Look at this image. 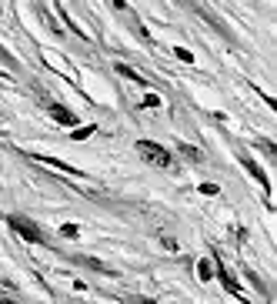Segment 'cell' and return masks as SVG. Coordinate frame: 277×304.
<instances>
[{
	"mask_svg": "<svg viewBox=\"0 0 277 304\" xmlns=\"http://www.w3.org/2000/svg\"><path fill=\"white\" fill-rule=\"evenodd\" d=\"M181 154L190 157V160H200V151H194V147H187V144H181Z\"/></svg>",
	"mask_w": 277,
	"mask_h": 304,
	"instance_id": "cell-11",
	"label": "cell"
},
{
	"mask_svg": "<svg viewBox=\"0 0 277 304\" xmlns=\"http://www.w3.org/2000/svg\"><path fill=\"white\" fill-rule=\"evenodd\" d=\"M50 117H54L57 124H67V127H74V124H77V117H74V114L67 111V107H60V104L50 107Z\"/></svg>",
	"mask_w": 277,
	"mask_h": 304,
	"instance_id": "cell-4",
	"label": "cell"
},
{
	"mask_svg": "<svg viewBox=\"0 0 277 304\" xmlns=\"http://www.w3.org/2000/svg\"><path fill=\"white\" fill-rule=\"evenodd\" d=\"M197 278H200V281H211V278H214V267H211V261H200V264H197Z\"/></svg>",
	"mask_w": 277,
	"mask_h": 304,
	"instance_id": "cell-7",
	"label": "cell"
},
{
	"mask_svg": "<svg viewBox=\"0 0 277 304\" xmlns=\"http://www.w3.org/2000/svg\"><path fill=\"white\" fill-rule=\"evenodd\" d=\"M197 191H200V194H204V197H214V194H217V191H221V187H217V184H200V187H197Z\"/></svg>",
	"mask_w": 277,
	"mask_h": 304,
	"instance_id": "cell-10",
	"label": "cell"
},
{
	"mask_svg": "<svg viewBox=\"0 0 277 304\" xmlns=\"http://www.w3.org/2000/svg\"><path fill=\"white\" fill-rule=\"evenodd\" d=\"M7 224L14 227V231L27 241V244H44V234H40V227L33 224V221H24L20 214H10V217H7Z\"/></svg>",
	"mask_w": 277,
	"mask_h": 304,
	"instance_id": "cell-2",
	"label": "cell"
},
{
	"mask_svg": "<svg viewBox=\"0 0 277 304\" xmlns=\"http://www.w3.org/2000/svg\"><path fill=\"white\" fill-rule=\"evenodd\" d=\"M137 154H141L147 164H154V167H170V164H174V160H170V151L154 144V141H137Z\"/></svg>",
	"mask_w": 277,
	"mask_h": 304,
	"instance_id": "cell-1",
	"label": "cell"
},
{
	"mask_svg": "<svg viewBox=\"0 0 277 304\" xmlns=\"http://www.w3.org/2000/svg\"><path fill=\"white\" fill-rule=\"evenodd\" d=\"M174 54H177V57H181L184 64H190V60H194V54H190V50H184V47H177V50H174Z\"/></svg>",
	"mask_w": 277,
	"mask_h": 304,
	"instance_id": "cell-13",
	"label": "cell"
},
{
	"mask_svg": "<svg viewBox=\"0 0 277 304\" xmlns=\"http://www.w3.org/2000/svg\"><path fill=\"white\" fill-rule=\"evenodd\" d=\"M217 278H221V281H224V288H227V291H230V294H234V297H244V291H240V288H237V281L230 278V271H227V267H224V264H221V261H217Z\"/></svg>",
	"mask_w": 277,
	"mask_h": 304,
	"instance_id": "cell-3",
	"label": "cell"
},
{
	"mask_svg": "<svg viewBox=\"0 0 277 304\" xmlns=\"http://www.w3.org/2000/svg\"><path fill=\"white\" fill-rule=\"evenodd\" d=\"M37 164H47V167H57V171H67V174H80L77 167H71V164H63V160H54V157H33Z\"/></svg>",
	"mask_w": 277,
	"mask_h": 304,
	"instance_id": "cell-6",
	"label": "cell"
},
{
	"mask_svg": "<svg viewBox=\"0 0 277 304\" xmlns=\"http://www.w3.org/2000/svg\"><path fill=\"white\" fill-rule=\"evenodd\" d=\"M144 107H160V97L157 94H147V97H144Z\"/></svg>",
	"mask_w": 277,
	"mask_h": 304,
	"instance_id": "cell-12",
	"label": "cell"
},
{
	"mask_svg": "<svg viewBox=\"0 0 277 304\" xmlns=\"http://www.w3.org/2000/svg\"><path fill=\"white\" fill-rule=\"evenodd\" d=\"M244 167H247V174H254V177H257V181H261V187H264V191H270V181H267V177H264V171L257 167V164H254L251 157H244Z\"/></svg>",
	"mask_w": 277,
	"mask_h": 304,
	"instance_id": "cell-5",
	"label": "cell"
},
{
	"mask_svg": "<svg viewBox=\"0 0 277 304\" xmlns=\"http://www.w3.org/2000/svg\"><path fill=\"white\" fill-rule=\"evenodd\" d=\"M94 130H97L94 124H87V127H77V130H74V134H71V141H87V137L94 134Z\"/></svg>",
	"mask_w": 277,
	"mask_h": 304,
	"instance_id": "cell-8",
	"label": "cell"
},
{
	"mask_svg": "<svg viewBox=\"0 0 277 304\" xmlns=\"http://www.w3.org/2000/svg\"><path fill=\"white\" fill-rule=\"evenodd\" d=\"M117 74H124V77L137 80V84H147V80H144V77H141V74H137V71H130V67H127V64H117Z\"/></svg>",
	"mask_w": 277,
	"mask_h": 304,
	"instance_id": "cell-9",
	"label": "cell"
},
{
	"mask_svg": "<svg viewBox=\"0 0 277 304\" xmlns=\"http://www.w3.org/2000/svg\"><path fill=\"white\" fill-rule=\"evenodd\" d=\"M63 234L67 238H77V224H63Z\"/></svg>",
	"mask_w": 277,
	"mask_h": 304,
	"instance_id": "cell-14",
	"label": "cell"
}]
</instances>
